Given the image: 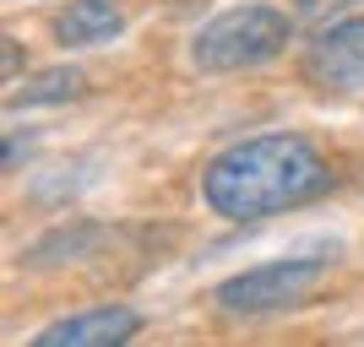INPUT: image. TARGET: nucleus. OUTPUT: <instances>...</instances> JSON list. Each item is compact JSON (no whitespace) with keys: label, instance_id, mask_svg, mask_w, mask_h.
I'll return each mask as SVG.
<instances>
[{"label":"nucleus","instance_id":"1","mask_svg":"<svg viewBox=\"0 0 364 347\" xmlns=\"http://www.w3.org/2000/svg\"><path fill=\"white\" fill-rule=\"evenodd\" d=\"M332 190V163L304 136H250L223 147L201 174V196L228 223H256L272 211H294Z\"/></svg>","mask_w":364,"mask_h":347},{"label":"nucleus","instance_id":"2","mask_svg":"<svg viewBox=\"0 0 364 347\" xmlns=\"http://www.w3.org/2000/svg\"><path fill=\"white\" fill-rule=\"evenodd\" d=\"M289 16L283 6L250 0V6H228L207 28L191 38V60L201 71H256V65L277 60L289 49Z\"/></svg>","mask_w":364,"mask_h":347},{"label":"nucleus","instance_id":"3","mask_svg":"<svg viewBox=\"0 0 364 347\" xmlns=\"http://www.w3.org/2000/svg\"><path fill=\"white\" fill-rule=\"evenodd\" d=\"M321 287V260H277V266H256V272H240L218 282V309L228 315H277V309H294Z\"/></svg>","mask_w":364,"mask_h":347},{"label":"nucleus","instance_id":"4","mask_svg":"<svg viewBox=\"0 0 364 347\" xmlns=\"http://www.w3.org/2000/svg\"><path fill=\"white\" fill-rule=\"evenodd\" d=\"M304 82L316 92H364V16L337 22L310 44Z\"/></svg>","mask_w":364,"mask_h":347},{"label":"nucleus","instance_id":"5","mask_svg":"<svg viewBox=\"0 0 364 347\" xmlns=\"http://www.w3.org/2000/svg\"><path fill=\"white\" fill-rule=\"evenodd\" d=\"M141 331V315L125 309V304H104V309H82V315H65L55 326L38 331V347H120Z\"/></svg>","mask_w":364,"mask_h":347},{"label":"nucleus","instance_id":"6","mask_svg":"<svg viewBox=\"0 0 364 347\" xmlns=\"http://www.w3.org/2000/svg\"><path fill=\"white\" fill-rule=\"evenodd\" d=\"M120 28H125L120 0H71V6H60V11H55V22H49L55 44H65V49L109 44Z\"/></svg>","mask_w":364,"mask_h":347},{"label":"nucleus","instance_id":"7","mask_svg":"<svg viewBox=\"0 0 364 347\" xmlns=\"http://www.w3.org/2000/svg\"><path fill=\"white\" fill-rule=\"evenodd\" d=\"M82 92H87V76L71 71V65H55V71L22 82L11 104H71V98H82Z\"/></svg>","mask_w":364,"mask_h":347},{"label":"nucleus","instance_id":"8","mask_svg":"<svg viewBox=\"0 0 364 347\" xmlns=\"http://www.w3.org/2000/svg\"><path fill=\"white\" fill-rule=\"evenodd\" d=\"M348 6H359V0H299L294 11L304 16V22H326V16H337V11H348Z\"/></svg>","mask_w":364,"mask_h":347},{"label":"nucleus","instance_id":"9","mask_svg":"<svg viewBox=\"0 0 364 347\" xmlns=\"http://www.w3.org/2000/svg\"><path fill=\"white\" fill-rule=\"evenodd\" d=\"M16 55H22V49H16V38H6V82H11V71H16Z\"/></svg>","mask_w":364,"mask_h":347}]
</instances>
